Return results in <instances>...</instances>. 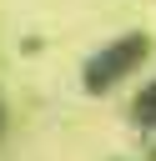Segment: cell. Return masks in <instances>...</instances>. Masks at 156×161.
Segmentation results:
<instances>
[{
	"label": "cell",
	"instance_id": "cell-1",
	"mask_svg": "<svg viewBox=\"0 0 156 161\" xmlns=\"http://www.w3.org/2000/svg\"><path fill=\"white\" fill-rule=\"evenodd\" d=\"M141 55H146V40H141V35H131V40H121V45H111L101 60H91V75H86V80L101 91V86H111L116 75H126Z\"/></svg>",
	"mask_w": 156,
	"mask_h": 161
},
{
	"label": "cell",
	"instance_id": "cell-2",
	"mask_svg": "<svg viewBox=\"0 0 156 161\" xmlns=\"http://www.w3.org/2000/svg\"><path fill=\"white\" fill-rule=\"evenodd\" d=\"M141 111H146V116H151V111H156V86H151V91H146V101H141Z\"/></svg>",
	"mask_w": 156,
	"mask_h": 161
}]
</instances>
